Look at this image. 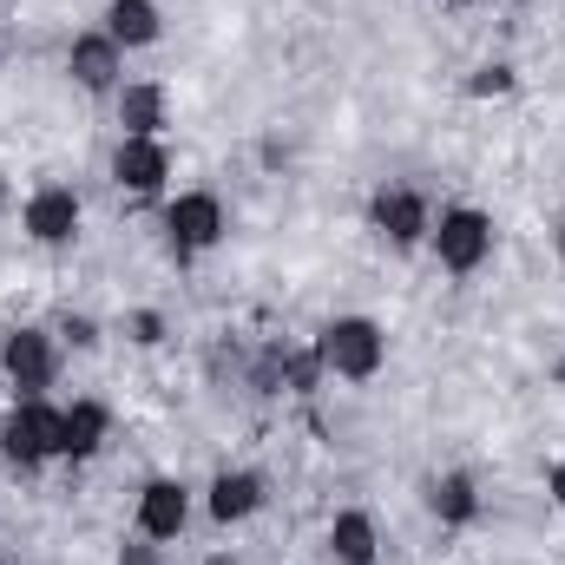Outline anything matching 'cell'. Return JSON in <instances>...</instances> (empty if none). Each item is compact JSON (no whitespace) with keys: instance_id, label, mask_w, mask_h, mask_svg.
<instances>
[{"instance_id":"6da1fadb","label":"cell","mask_w":565,"mask_h":565,"mask_svg":"<svg viewBox=\"0 0 565 565\" xmlns=\"http://www.w3.org/2000/svg\"><path fill=\"white\" fill-rule=\"evenodd\" d=\"M382 355H388V342H382V329L369 316H335L322 329V342H316V362L335 369V375H349V382H369L382 369Z\"/></svg>"},{"instance_id":"7a4b0ae2","label":"cell","mask_w":565,"mask_h":565,"mask_svg":"<svg viewBox=\"0 0 565 565\" xmlns=\"http://www.w3.org/2000/svg\"><path fill=\"white\" fill-rule=\"evenodd\" d=\"M434 250H440V264L447 270H480L487 264V250H493V224H487V211H440V231H434Z\"/></svg>"},{"instance_id":"3957f363","label":"cell","mask_w":565,"mask_h":565,"mask_svg":"<svg viewBox=\"0 0 565 565\" xmlns=\"http://www.w3.org/2000/svg\"><path fill=\"white\" fill-rule=\"evenodd\" d=\"M0 447H7V460H20V467L60 454V408H46V402H20V408L7 415V427H0Z\"/></svg>"},{"instance_id":"277c9868","label":"cell","mask_w":565,"mask_h":565,"mask_svg":"<svg viewBox=\"0 0 565 565\" xmlns=\"http://www.w3.org/2000/svg\"><path fill=\"white\" fill-rule=\"evenodd\" d=\"M164 224H171L178 257H191V250H211V244L224 237V204H217L211 191H184V198L164 211Z\"/></svg>"},{"instance_id":"5b68a950","label":"cell","mask_w":565,"mask_h":565,"mask_svg":"<svg viewBox=\"0 0 565 565\" xmlns=\"http://www.w3.org/2000/svg\"><path fill=\"white\" fill-rule=\"evenodd\" d=\"M26 231H33L40 244H73V231H79V198H73L66 184L33 191V198H26Z\"/></svg>"},{"instance_id":"8992f818","label":"cell","mask_w":565,"mask_h":565,"mask_svg":"<svg viewBox=\"0 0 565 565\" xmlns=\"http://www.w3.org/2000/svg\"><path fill=\"white\" fill-rule=\"evenodd\" d=\"M0 362H7V375H13V388H26V395H40V388L53 382V342H46L40 329H13Z\"/></svg>"},{"instance_id":"52a82bcc","label":"cell","mask_w":565,"mask_h":565,"mask_svg":"<svg viewBox=\"0 0 565 565\" xmlns=\"http://www.w3.org/2000/svg\"><path fill=\"white\" fill-rule=\"evenodd\" d=\"M184 520H191V500H184L178 480H151L139 493V533L145 540H178Z\"/></svg>"},{"instance_id":"ba28073f","label":"cell","mask_w":565,"mask_h":565,"mask_svg":"<svg viewBox=\"0 0 565 565\" xmlns=\"http://www.w3.org/2000/svg\"><path fill=\"white\" fill-rule=\"evenodd\" d=\"M164 171H171V158H164L158 139H126L119 151H113V178H119L126 191H158Z\"/></svg>"},{"instance_id":"9c48e42d","label":"cell","mask_w":565,"mask_h":565,"mask_svg":"<svg viewBox=\"0 0 565 565\" xmlns=\"http://www.w3.org/2000/svg\"><path fill=\"white\" fill-rule=\"evenodd\" d=\"M73 79H79L86 93H106V86L119 79V40H113V33H79V40H73Z\"/></svg>"},{"instance_id":"30bf717a","label":"cell","mask_w":565,"mask_h":565,"mask_svg":"<svg viewBox=\"0 0 565 565\" xmlns=\"http://www.w3.org/2000/svg\"><path fill=\"white\" fill-rule=\"evenodd\" d=\"M375 224H382L395 244H422L427 237V204L415 191H382V198H375Z\"/></svg>"},{"instance_id":"8fae6325","label":"cell","mask_w":565,"mask_h":565,"mask_svg":"<svg viewBox=\"0 0 565 565\" xmlns=\"http://www.w3.org/2000/svg\"><path fill=\"white\" fill-rule=\"evenodd\" d=\"M257 507H264V480H257V473H217V480H211V513H217L224 526H231V520H250Z\"/></svg>"},{"instance_id":"7c38bea8","label":"cell","mask_w":565,"mask_h":565,"mask_svg":"<svg viewBox=\"0 0 565 565\" xmlns=\"http://www.w3.org/2000/svg\"><path fill=\"white\" fill-rule=\"evenodd\" d=\"M99 440H106V408L99 402H73L60 415V454L86 460V454H99Z\"/></svg>"},{"instance_id":"4fadbf2b","label":"cell","mask_w":565,"mask_h":565,"mask_svg":"<svg viewBox=\"0 0 565 565\" xmlns=\"http://www.w3.org/2000/svg\"><path fill=\"white\" fill-rule=\"evenodd\" d=\"M329 553L342 565H375V520H369V513H335Z\"/></svg>"},{"instance_id":"5bb4252c","label":"cell","mask_w":565,"mask_h":565,"mask_svg":"<svg viewBox=\"0 0 565 565\" xmlns=\"http://www.w3.org/2000/svg\"><path fill=\"white\" fill-rule=\"evenodd\" d=\"M106 33H113L119 46H151V40H158V7H151V0H113V7H106Z\"/></svg>"},{"instance_id":"9a60e30c","label":"cell","mask_w":565,"mask_h":565,"mask_svg":"<svg viewBox=\"0 0 565 565\" xmlns=\"http://www.w3.org/2000/svg\"><path fill=\"white\" fill-rule=\"evenodd\" d=\"M119 119H126V139H158V126H164V93H158V86H126V93H119Z\"/></svg>"},{"instance_id":"2e32d148","label":"cell","mask_w":565,"mask_h":565,"mask_svg":"<svg viewBox=\"0 0 565 565\" xmlns=\"http://www.w3.org/2000/svg\"><path fill=\"white\" fill-rule=\"evenodd\" d=\"M473 507H480V500H473V480H467V473L434 480V513H440L447 526H467V520H473Z\"/></svg>"},{"instance_id":"e0dca14e","label":"cell","mask_w":565,"mask_h":565,"mask_svg":"<svg viewBox=\"0 0 565 565\" xmlns=\"http://www.w3.org/2000/svg\"><path fill=\"white\" fill-rule=\"evenodd\" d=\"M119 565H158V546H145V540H132V546L119 553Z\"/></svg>"},{"instance_id":"ac0fdd59","label":"cell","mask_w":565,"mask_h":565,"mask_svg":"<svg viewBox=\"0 0 565 565\" xmlns=\"http://www.w3.org/2000/svg\"><path fill=\"white\" fill-rule=\"evenodd\" d=\"M473 93H507V66H487V73L473 79Z\"/></svg>"},{"instance_id":"d6986e66","label":"cell","mask_w":565,"mask_h":565,"mask_svg":"<svg viewBox=\"0 0 565 565\" xmlns=\"http://www.w3.org/2000/svg\"><path fill=\"white\" fill-rule=\"evenodd\" d=\"M66 335H73V342H79V349H93V342H99V329H93V322H86V316H73V322H66Z\"/></svg>"},{"instance_id":"ffe728a7","label":"cell","mask_w":565,"mask_h":565,"mask_svg":"<svg viewBox=\"0 0 565 565\" xmlns=\"http://www.w3.org/2000/svg\"><path fill=\"white\" fill-rule=\"evenodd\" d=\"M553 500H559V507H565V460H559V467H553Z\"/></svg>"},{"instance_id":"44dd1931","label":"cell","mask_w":565,"mask_h":565,"mask_svg":"<svg viewBox=\"0 0 565 565\" xmlns=\"http://www.w3.org/2000/svg\"><path fill=\"white\" fill-rule=\"evenodd\" d=\"M211 565H231V559H224V553H217V559H211Z\"/></svg>"},{"instance_id":"7402d4cb","label":"cell","mask_w":565,"mask_h":565,"mask_svg":"<svg viewBox=\"0 0 565 565\" xmlns=\"http://www.w3.org/2000/svg\"><path fill=\"white\" fill-rule=\"evenodd\" d=\"M559 257H565V231H559Z\"/></svg>"}]
</instances>
